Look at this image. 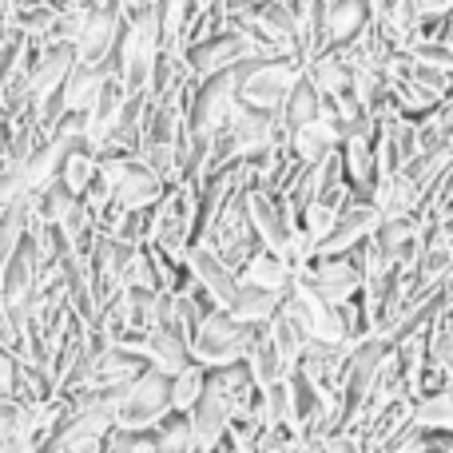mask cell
Returning <instances> with one entry per match:
<instances>
[{
	"label": "cell",
	"instance_id": "obj_1",
	"mask_svg": "<svg viewBox=\"0 0 453 453\" xmlns=\"http://www.w3.org/2000/svg\"><path fill=\"white\" fill-rule=\"evenodd\" d=\"M298 80H303L298 60H247L239 64V104L279 116Z\"/></svg>",
	"mask_w": 453,
	"mask_h": 453
},
{
	"label": "cell",
	"instance_id": "obj_12",
	"mask_svg": "<svg viewBox=\"0 0 453 453\" xmlns=\"http://www.w3.org/2000/svg\"><path fill=\"white\" fill-rule=\"evenodd\" d=\"M203 386H207V370H199L196 362L183 366L180 374L167 378V398H172V414H188L199 398H203Z\"/></svg>",
	"mask_w": 453,
	"mask_h": 453
},
{
	"label": "cell",
	"instance_id": "obj_9",
	"mask_svg": "<svg viewBox=\"0 0 453 453\" xmlns=\"http://www.w3.org/2000/svg\"><path fill=\"white\" fill-rule=\"evenodd\" d=\"M279 306H282L279 295H266V290L239 282V290H234V298H231V306H226V314H231L239 326L255 330V326H266V322L279 314Z\"/></svg>",
	"mask_w": 453,
	"mask_h": 453
},
{
	"label": "cell",
	"instance_id": "obj_11",
	"mask_svg": "<svg viewBox=\"0 0 453 453\" xmlns=\"http://www.w3.org/2000/svg\"><path fill=\"white\" fill-rule=\"evenodd\" d=\"M96 172H100V156L96 151H88L84 143L80 148H72L68 156L60 159V172H56V183H60L64 191H72V196H84V188L96 180Z\"/></svg>",
	"mask_w": 453,
	"mask_h": 453
},
{
	"label": "cell",
	"instance_id": "obj_6",
	"mask_svg": "<svg viewBox=\"0 0 453 453\" xmlns=\"http://www.w3.org/2000/svg\"><path fill=\"white\" fill-rule=\"evenodd\" d=\"M143 354H148V366L159 370V374H180L183 366H191V354H188V338L180 334L175 326L159 322L143 334Z\"/></svg>",
	"mask_w": 453,
	"mask_h": 453
},
{
	"label": "cell",
	"instance_id": "obj_7",
	"mask_svg": "<svg viewBox=\"0 0 453 453\" xmlns=\"http://www.w3.org/2000/svg\"><path fill=\"white\" fill-rule=\"evenodd\" d=\"M108 76H116V72L111 68H88V64H72L68 80H64L60 96H56L64 116H84V111L96 104V96H100V88H104V80Z\"/></svg>",
	"mask_w": 453,
	"mask_h": 453
},
{
	"label": "cell",
	"instance_id": "obj_4",
	"mask_svg": "<svg viewBox=\"0 0 453 453\" xmlns=\"http://www.w3.org/2000/svg\"><path fill=\"white\" fill-rule=\"evenodd\" d=\"M183 271L191 274L199 295H203L215 311H226V306H231L234 290H239V274H234L231 266H223L207 247H191L188 258H183Z\"/></svg>",
	"mask_w": 453,
	"mask_h": 453
},
{
	"label": "cell",
	"instance_id": "obj_13",
	"mask_svg": "<svg viewBox=\"0 0 453 453\" xmlns=\"http://www.w3.org/2000/svg\"><path fill=\"white\" fill-rule=\"evenodd\" d=\"M151 446H156V453H199L196 438H191L188 414H167L156 426V434H151Z\"/></svg>",
	"mask_w": 453,
	"mask_h": 453
},
{
	"label": "cell",
	"instance_id": "obj_5",
	"mask_svg": "<svg viewBox=\"0 0 453 453\" xmlns=\"http://www.w3.org/2000/svg\"><path fill=\"white\" fill-rule=\"evenodd\" d=\"M370 24V0H326L322 8V52L326 48H346L362 28Z\"/></svg>",
	"mask_w": 453,
	"mask_h": 453
},
{
	"label": "cell",
	"instance_id": "obj_10",
	"mask_svg": "<svg viewBox=\"0 0 453 453\" xmlns=\"http://www.w3.org/2000/svg\"><path fill=\"white\" fill-rule=\"evenodd\" d=\"M319 116H322V96H319V88L303 76L295 88H290L287 104L279 108V124H282V132L290 135L306 124H319Z\"/></svg>",
	"mask_w": 453,
	"mask_h": 453
},
{
	"label": "cell",
	"instance_id": "obj_3",
	"mask_svg": "<svg viewBox=\"0 0 453 453\" xmlns=\"http://www.w3.org/2000/svg\"><path fill=\"white\" fill-rule=\"evenodd\" d=\"M378 211L366 203V199H350V203L338 211V219L334 226H330V234L314 247V258H342V255H350L358 242H366L370 234L378 231Z\"/></svg>",
	"mask_w": 453,
	"mask_h": 453
},
{
	"label": "cell",
	"instance_id": "obj_2",
	"mask_svg": "<svg viewBox=\"0 0 453 453\" xmlns=\"http://www.w3.org/2000/svg\"><path fill=\"white\" fill-rule=\"evenodd\" d=\"M247 326L231 319L226 311H211L203 314L196 330L188 338V354L199 370H223V366H234L242 362V346H247Z\"/></svg>",
	"mask_w": 453,
	"mask_h": 453
},
{
	"label": "cell",
	"instance_id": "obj_8",
	"mask_svg": "<svg viewBox=\"0 0 453 453\" xmlns=\"http://www.w3.org/2000/svg\"><path fill=\"white\" fill-rule=\"evenodd\" d=\"M290 274H295V271H290L279 255H271V250H263V247H258L255 255L239 266V282L266 290V295H279V298L290 290Z\"/></svg>",
	"mask_w": 453,
	"mask_h": 453
}]
</instances>
